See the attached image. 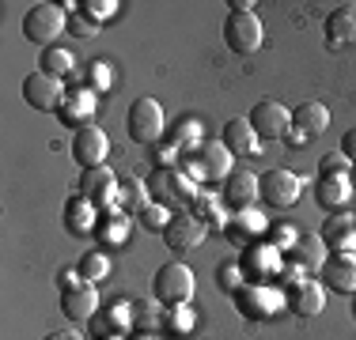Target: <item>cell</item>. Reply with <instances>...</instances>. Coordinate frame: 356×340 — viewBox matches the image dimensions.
<instances>
[{
	"label": "cell",
	"mask_w": 356,
	"mask_h": 340,
	"mask_svg": "<svg viewBox=\"0 0 356 340\" xmlns=\"http://www.w3.org/2000/svg\"><path fill=\"white\" fill-rule=\"evenodd\" d=\"M186 167H190L193 178H201V182H224L227 174L235 170V155L227 151L224 140H197L190 148V155H186Z\"/></svg>",
	"instance_id": "cell-1"
},
{
	"label": "cell",
	"mask_w": 356,
	"mask_h": 340,
	"mask_svg": "<svg viewBox=\"0 0 356 340\" xmlns=\"http://www.w3.org/2000/svg\"><path fill=\"white\" fill-rule=\"evenodd\" d=\"M148 193H152V201L156 204H190V201H197V185H193V178L190 174H182V170H175V167H156L148 174Z\"/></svg>",
	"instance_id": "cell-2"
},
{
	"label": "cell",
	"mask_w": 356,
	"mask_h": 340,
	"mask_svg": "<svg viewBox=\"0 0 356 340\" xmlns=\"http://www.w3.org/2000/svg\"><path fill=\"white\" fill-rule=\"evenodd\" d=\"M65 27H69V15L61 4H35L23 15V38H31L42 49L54 46V38H61Z\"/></svg>",
	"instance_id": "cell-3"
},
{
	"label": "cell",
	"mask_w": 356,
	"mask_h": 340,
	"mask_svg": "<svg viewBox=\"0 0 356 340\" xmlns=\"http://www.w3.org/2000/svg\"><path fill=\"white\" fill-rule=\"evenodd\" d=\"M152 291H156V299L167 303V306H186L193 299V272L186 269L182 261H167V265L156 269Z\"/></svg>",
	"instance_id": "cell-4"
},
{
	"label": "cell",
	"mask_w": 356,
	"mask_h": 340,
	"mask_svg": "<svg viewBox=\"0 0 356 340\" xmlns=\"http://www.w3.org/2000/svg\"><path fill=\"white\" fill-rule=\"evenodd\" d=\"M125 129L137 144H159V136H163V106H159L156 99H133L129 114H125Z\"/></svg>",
	"instance_id": "cell-5"
},
{
	"label": "cell",
	"mask_w": 356,
	"mask_h": 340,
	"mask_svg": "<svg viewBox=\"0 0 356 340\" xmlns=\"http://www.w3.org/2000/svg\"><path fill=\"white\" fill-rule=\"evenodd\" d=\"M300 193H303V178L296 174V170H288V167H273V170H266V178H261V201H266L269 208H277V212L292 208V204L300 201Z\"/></svg>",
	"instance_id": "cell-6"
},
{
	"label": "cell",
	"mask_w": 356,
	"mask_h": 340,
	"mask_svg": "<svg viewBox=\"0 0 356 340\" xmlns=\"http://www.w3.org/2000/svg\"><path fill=\"white\" fill-rule=\"evenodd\" d=\"M261 38H266V31H261V19L254 12H227V19H224L227 49H235V53H254V49L261 46Z\"/></svg>",
	"instance_id": "cell-7"
},
{
	"label": "cell",
	"mask_w": 356,
	"mask_h": 340,
	"mask_svg": "<svg viewBox=\"0 0 356 340\" xmlns=\"http://www.w3.org/2000/svg\"><path fill=\"white\" fill-rule=\"evenodd\" d=\"M118 178H114V170H110L106 163L103 167H88L80 174V197L83 201H91L99 212H106V208H118Z\"/></svg>",
	"instance_id": "cell-8"
},
{
	"label": "cell",
	"mask_w": 356,
	"mask_h": 340,
	"mask_svg": "<svg viewBox=\"0 0 356 340\" xmlns=\"http://www.w3.org/2000/svg\"><path fill=\"white\" fill-rule=\"evenodd\" d=\"M239 272L247 284H266V280H273L277 272H281V250L277 246H261V242H250L247 250H243L239 257Z\"/></svg>",
	"instance_id": "cell-9"
},
{
	"label": "cell",
	"mask_w": 356,
	"mask_h": 340,
	"mask_svg": "<svg viewBox=\"0 0 356 340\" xmlns=\"http://www.w3.org/2000/svg\"><path fill=\"white\" fill-rule=\"evenodd\" d=\"M247 121L254 125L258 140L261 136H266V140H277V136H288V129H292V110H288L284 102H277V99H261L258 106L250 110Z\"/></svg>",
	"instance_id": "cell-10"
},
{
	"label": "cell",
	"mask_w": 356,
	"mask_h": 340,
	"mask_svg": "<svg viewBox=\"0 0 356 340\" xmlns=\"http://www.w3.org/2000/svg\"><path fill=\"white\" fill-rule=\"evenodd\" d=\"M23 99L35 110H42V114H54L65 102V87H61V80L49 76V72H31V76H23Z\"/></svg>",
	"instance_id": "cell-11"
},
{
	"label": "cell",
	"mask_w": 356,
	"mask_h": 340,
	"mask_svg": "<svg viewBox=\"0 0 356 340\" xmlns=\"http://www.w3.org/2000/svg\"><path fill=\"white\" fill-rule=\"evenodd\" d=\"M106 155H110V136H106V129H99L95 121L83 125V129H76V136H72V159L80 163V170L103 167Z\"/></svg>",
	"instance_id": "cell-12"
},
{
	"label": "cell",
	"mask_w": 356,
	"mask_h": 340,
	"mask_svg": "<svg viewBox=\"0 0 356 340\" xmlns=\"http://www.w3.org/2000/svg\"><path fill=\"white\" fill-rule=\"evenodd\" d=\"M205 235H209L205 219H197L193 212H178V216H171V223H167L163 242L182 253V250H197V246L205 242Z\"/></svg>",
	"instance_id": "cell-13"
},
{
	"label": "cell",
	"mask_w": 356,
	"mask_h": 340,
	"mask_svg": "<svg viewBox=\"0 0 356 340\" xmlns=\"http://www.w3.org/2000/svg\"><path fill=\"white\" fill-rule=\"evenodd\" d=\"M224 201L232 204L235 212L254 208V201H261V178L254 170H232L224 178Z\"/></svg>",
	"instance_id": "cell-14"
},
{
	"label": "cell",
	"mask_w": 356,
	"mask_h": 340,
	"mask_svg": "<svg viewBox=\"0 0 356 340\" xmlns=\"http://www.w3.org/2000/svg\"><path fill=\"white\" fill-rule=\"evenodd\" d=\"M322 280L330 291L356 295V253H330L322 265Z\"/></svg>",
	"instance_id": "cell-15"
},
{
	"label": "cell",
	"mask_w": 356,
	"mask_h": 340,
	"mask_svg": "<svg viewBox=\"0 0 356 340\" xmlns=\"http://www.w3.org/2000/svg\"><path fill=\"white\" fill-rule=\"evenodd\" d=\"M288 306H292L300 318H315V314L326 306V284L322 280H311V276H300L288 295Z\"/></svg>",
	"instance_id": "cell-16"
},
{
	"label": "cell",
	"mask_w": 356,
	"mask_h": 340,
	"mask_svg": "<svg viewBox=\"0 0 356 340\" xmlns=\"http://www.w3.org/2000/svg\"><path fill=\"white\" fill-rule=\"evenodd\" d=\"M61 310L69 314L72 321H91L99 314V291H95V284H80V287L61 291Z\"/></svg>",
	"instance_id": "cell-17"
},
{
	"label": "cell",
	"mask_w": 356,
	"mask_h": 340,
	"mask_svg": "<svg viewBox=\"0 0 356 340\" xmlns=\"http://www.w3.org/2000/svg\"><path fill=\"white\" fill-rule=\"evenodd\" d=\"M326 238L315 235V231H307V235H300L296 238V246H292V261L300 265V272H322V265H326Z\"/></svg>",
	"instance_id": "cell-18"
},
{
	"label": "cell",
	"mask_w": 356,
	"mask_h": 340,
	"mask_svg": "<svg viewBox=\"0 0 356 340\" xmlns=\"http://www.w3.org/2000/svg\"><path fill=\"white\" fill-rule=\"evenodd\" d=\"M235 303L243 306L247 318H266V314H273V306L281 303V295L269 291L266 284H243L239 291H235Z\"/></svg>",
	"instance_id": "cell-19"
},
{
	"label": "cell",
	"mask_w": 356,
	"mask_h": 340,
	"mask_svg": "<svg viewBox=\"0 0 356 340\" xmlns=\"http://www.w3.org/2000/svg\"><path fill=\"white\" fill-rule=\"evenodd\" d=\"M61 121L65 125H72V129H83V125H91V114H95V91H88V87H76L72 95H65L61 102Z\"/></svg>",
	"instance_id": "cell-20"
},
{
	"label": "cell",
	"mask_w": 356,
	"mask_h": 340,
	"mask_svg": "<svg viewBox=\"0 0 356 340\" xmlns=\"http://www.w3.org/2000/svg\"><path fill=\"white\" fill-rule=\"evenodd\" d=\"M326 250L334 253H353L356 250V216H345V212H337L334 219L326 223Z\"/></svg>",
	"instance_id": "cell-21"
},
{
	"label": "cell",
	"mask_w": 356,
	"mask_h": 340,
	"mask_svg": "<svg viewBox=\"0 0 356 340\" xmlns=\"http://www.w3.org/2000/svg\"><path fill=\"white\" fill-rule=\"evenodd\" d=\"M292 125H296V129H300V133L311 140V136H318V133H326V129H330V110L322 106V102L307 99V102H300V106H296Z\"/></svg>",
	"instance_id": "cell-22"
},
{
	"label": "cell",
	"mask_w": 356,
	"mask_h": 340,
	"mask_svg": "<svg viewBox=\"0 0 356 340\" xmlns=\"http://www.w3.org/2000/svg\"><path fill=\"white\" fill-rule=\"evenodd\" d=\"M224 144L232 155H254L258 151V133H254V125L247 117H232L224 125Z\"/></svg>",
	"instance_id": "cell-23"
},
{
	"label": "cell",
	"mask_w": 356,
	"mask_h": 340,
	"mask_svg": "<svg viewBox=\"0 0 356 340\" xmlns=\"http://www.w3.org/2000/svg\"><path fill=\"white\" fill-rule=\"evenodd\" d=\"M349 201H353L349 174H322L318 178V204L322 208H341Z\"/></svg>",
	"instance_id": "cell-24"
},
{
	"label": "cell",
	"mask_w": 356,
	"mask_h": 340,
	"mask_svg": "<svg viewBox=\"0 0 356 340\" xmlns=\"http://www.w3.org/2000/svg\"><path fill=\"white\" fill-rule=\"evenodd\" d=\"M326 34L337 42V46H349L356 42V4H341L326 15Z\"/></svg>",
	"instance_id": "cell-25"
},
{
	"label": "cell",
	"mask_w": 356,
	"mask_h": 340,
	"mask_svg": "<svg viewBox=\"0 0 356 340\" xmlns=\"http://www.w3.org/2000/svg\"><path fill=\"white\" fill-rule=\"evenodd\" d=\"M232 219H235V223H227V235H232L239 246H250V242H254V238H258L261 231H269V227H266V219H261L254 208H243V212H235Z\"/></svg>",
	"instance_id": "cell-26"
},
{
	"label": "cell",
	"mask_w": 356,
	"mask_h": 340,
	"mask_svg": "<svg viewBox=\"0 0 356 340\" xmlns=\"http://www.w3.org/2000/svg\"><path fill=\"white\" fill-rule=\"evenodd\" d=\"M65 216H69V231H76V235L91 231V227L99 223V208L91 201H83V197H72L69 208H65Z\"/></svg>",
	"instance_id": "cell-27"
},
{
	"label": "cell",
	"mask_w": 356,
	"mask_h": 340,
	"mask_svg": "<svg viewBox=\"0 0 356 340\" xmlns=\"http://www.w3.org/2000/svg\"><path fill=\"white\" fill-rule=\"evenodd\" d=\"M148 182H140V178H122V185H118V208L122 212H133V208H144L148 204Z\"/></svg>",
	"instance_id": "cell-28"
},
{
	"label": "cell",
	"mask_w": 356,
	"mask_h": 340,
	"mask_svg": "<svg viewBox=\"0 0 356 340\" xmlns=\"http://www.w3.org/2000/svg\"><path fill=\"white\" fill-rule=\"evenodd\" d=\"M42 72H49V76H69L72 68H76V57H72V49H65V46H49V49H42V61H38Z\"/></svg>",
	"instance_id": "cell-29"
},
{
	"label": "cell",
	"mask_w": 356,
	"mask_h": 340,
	"mask_svg": "<svg viewBox=\"0 0 356 340\" xmlns=\"http://www.w3.org/2000/svg\"><path fill=\"white\" fill-rule=\"evenodd\" d=\"M95 231L103 235V242H122L125 235H129V223H125V216H122V208H114V212H99V223H95Z\"/></svg>",
	"instance_id": "cell-30"
},
{
	"label": "cell",
	"mask_w": 356,
	"mask_h": 340,
	"mask_svg": "<svg viewBox=\"0 0 356 340\" xmlns=\"http://www.w3.org/2000/svg\"><path fill=\"white\" fill-rule=\"evenodd\" d=\"M76 269H80V276L88 280V284H99V280L110 276V257H106L103 250H88V253L80 257V265H76Z\"/></svg>",
	"instance_id": "cell-31"
},
{
	"label": "cell",
	"mask_w": 356,
	"mask_h": 340,
	"mask_svg": "<svg viewBox=\"0 0 356 340\" xmlns=\"http://www.w3.org/2000/svg\"><path fill=\"white\" fill-rule=\"evenodd\" d=\"M140 219H144V227H152V231L163 235L167 223H171V212H167V204H144V208H140Z\"/></svg>",
	"instance_id": "cell-32"
},
{
	"label": "cell",
	"mask_w": 356,
	"mask_h": 340,
	"mask_svg": "<svg viewBox=\"0 0 356 340\" xmlns=\"http://www.w3.org/2000/svg\"><path fill=\"white\" fill-rule=\"evenodd\" d=\"M266 238H269V246H277V250H292L300 235H292L284 223H277V227H269V231H266Z\"/></svg>",
	"instance_id": "cell-33"
},
{
	"label": "cell",
	"mask_w": 356,
	"mask_h": 340,
	"mask_svg": "<svg viewBox=\"0 0 356 340\" xmlns=\"http://www.w3.org/2000/svg\"><path fill=\"white\" fill-rule=\"evenodd\" d=\"M83 12L99 23V19H106V15L118 12V0H88V4H83Z\"/></svg>",
	"instance_id": "cell-34"
},
{
	"label": "cell",
	"mask_w": 356,
	"mask_h": 340,
	"mask_svg": "<svg viewBox=\"0 0 356 340\" xmlns=\"http://www.w3.org/2000/svg\"><path fill=\"white\" fill-rule=\"evenodd\" d=\"M349 170H353V163L341 155V151H334V155L322 159V174H349Z\"/></svg>",
	"instance_id": "cell-35"
},
{
	"label": "cell",
	"mask_w": 356,
	"mask_h": 340,
	"mask_svg": "<svg viewBox=\"0 0 356 340\" xmlns=\"http://www.w3.org/2000/svg\"><path fill=\"white\" fill-rule=\"evenodd\" d=\"M69 27H72L76 34H88V38H91V34L99 31V23L91 19V15H72V19H69Z\"/></svg>",
	"instance_id": "cell-36"
},
{
	"label": "cell",
	"mask_w": 356,
	"mask_h": 340,
	"mask_svg": "<svg viewBox=\"0 0 356 340\" xmlns=\"http://www.w3.org/2000/svg\"><path fill=\"white\" fill-rule=\"evenodd\" d=\"M341 155L356 167V129H349V133L341 136Z\"/></svg>",
	"instance_id": "cell-37"
},
{
	"label": "cell",
	"mask_w": 356,
	"mask_h": 340,
	"mask_svg": "<svg viewBox=\"0 0 356 340\" xmlns=\"http://www.w3.org/2000/svg\"><path fill=\"white\" fill-rule=\"evenodd\" d=\"M80 284H88V280L80 276V269H69V272L61 276V291H69V287H80Z\"/></svg>",
	"instance_id": "cell-38"
},
{
	"label": "cell",
	"mask_w": 356,
	"mask_h": 340,
	"mask_svg": "<svg viewBox=\"0 0 356 340\" xmlns=\"http://www.w3.org/2000/svg\"><path fill=\"white\" fill-rule=\"evenodd\" d=\"M46 340H83L80 333H72V329H57V333H49Z\"/></svg>",
	"instance_id": "cell-39"
},
{
	"label": "cell",
	"mask_w": 356,
	"mask_h": 340,
	"mask_svg": "<svg viewBox=\"0 0 356 340\" xmlns=\"http://www.w3.org/2000/svg\"><path fill=\"white\" fill-rule=\"evenodd\" d=\"M227 8H232V12H254V4H250V0H232Z\"/></svg>",
	"instance_id": "cell-40"
},
{
	"label": "cell",
	"mask_w": 356,
	"mask_h": 340,
	"mask_svg": "<svg viewBox=\"0 0 356 340\" xmlns=\"http://www.w3.org/2000/svg\"><path fill=\"white\" fill-rule=\"evenodd\" d=\"M288 144H307V136H303L300 129H292V133H288Z\"/></svg>",
	"instance_id": "cell-41"
},
{
	"label": "cell",
	"mask_w": 356,
	"mask_h": 340,
	"mask_svg": "<svg viewBox=\"0 0 356 340\" xmlns=\"http://www.w3.org/2000/svg\"><path fill=\"white\" fill-rule=\"evenodd\" d=\"M349 185H353V193H356V167L349 170Z\"/></svg>",
	"instance_id": "cell-42"
},
{
	"label": "cell",
	"mask_w": 356,
	"mask_h": 340,
	"mask_svg": "<svg viewBox=\"0 0 356 340\" xmlns=\"http://www.w3.org/2000/svg\"><path fill=\"white\" fill-rule=\"evenodd\" d=\"M353 314H356V303H353Z\"/></svg>",
	"instance_id": "cell-43"
},
{
	"label": "cell",
	"mask_w": 356,
	"mask_h": 340,
	"mask_svg": "<svg viewBox=\"0 0 356 340\" xmlns=\"http://www.w3.org/2000/svg\"><path fill=\"white\" fill-rule=\"evenodd\" d=\"M144 340H152V337H144Z\"/></svg>",
	"instance_id": "cell-44"
}]
</instances>
